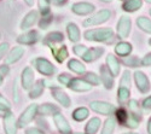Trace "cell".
<instances>
[{"instance_id": "f5cc1de1", "label": "cell", "mask_w": 151, "mask_h": 134, "mask_svg": "<svg viewBox=\"0 0 151 134\" xmlns=\"http://www.w3.org/2000/svg\"><path fill=\"white\" fill-rule=\"evenodd\" d=\"M3 81H4V76L1 75V72H0V85L3 83Z\"/></svg>"}, {"instance_id": "bcb514c9", "label": "cell", "mask_w": 151, "mask_h": 134, "mask_svg": "<svg viewBox=\"0 0 151 134\" xmlns=\"http://www.w3.org/2000/svg\"><path fill=\"white\" fill-rule=\"evenodd\" d=\"M143 106H144L145 110H151V95L145 98V100L143 102Z\"/></svg>"}, {"instance_id": "816d5d0a", "label": "cell", "mask_w": 151, "mask_h": 134, "mask_svg": "<svg viewBox=\"0 0 151 134\" xmlns=\"http://www.w3.org/2000/svg\"><path fill=\"white\" fill-rule=\"evenodd\" d=\"M24 1H26V4L28 6H33L34 5V0H24Z\"/></svg>"}, {"instance_id": "60d3db41", "label": "cell", "mask_w": 151, "mask_h": 134, "mask_svg": "<svg viewBox=\"0 0 151 134\" xmlns=\"http://www.w3.org/2000/svg\"><path fill=\"white\" fill-rule=\"evenodd\" d=\"M86 51H87V47L85 45H76L74 47V53L79 57H82Z\"/></svg>"}, {"instance_id": "f1b7e54d", "label": "cell", "mask_w": 151, "mask_h": 134, "mask_svg": "<svg viewBox=\"0 0 151 134\" xmlns=\"http://www.w3.org/2000/svg\"><path fill=\"white\" fill-rule=\"evenodd\" d=\"M115 125H116V121L114 117H108L106 121L103 125V129H102V133L100 134H112L115 130Z\"/></svg>"}, {"instance_id": "f35d334b", "label": "cell", "mask_w": 151, "mask_h": 134, "mask_svg": "<svg viewBox=\"0 0 151 134\" xmlns=\"http://www.w3.org/2000/svg\"><path fill=\"white\" fill-rule=\"evenodd\" d=\"M123 63L126 65H128L129 68H137V67H139V64H140L139 59H138L137 57H127V58H124Z\"/></svg>"}, {"instance_id": "ba28073f", "label": "cell", "mask_w": 151, "mask_h": 134, "mask_svg": "<svg viewBox=\"0 0 151 134\" xmlns=\"http://www.w3.org/2000/svg\"><path fill=\"white\" fill-rule=\"evenodd\" d=\"M53 121H55L56 127L58 128V130L62 134H70L71 133V128H70V125L68 122V120L62 114H59V113L55 114L53 115Z\"/></svg>"}, {"instance_id": "94428289", "label": "cell", "mask_w": 151, "mask_h": 134, "mask_svg": "<svg viewBox=\"0 0 151 134\" xmlns=\"http://www.w3.org/2000/svg\"><path fill=\"white\" fill-rule=\"evenodd\" d=\"M0 38H1V34H0Z\"/></svg>"}, {"instance_id": "277c9868", "label": "cell", "mask_w": 151, "mask_h": 134, "mask_svg": "<svg viewBox=\"0 0 151 134\" xmlns=\"http://www.w3.org/2000/svg\"><path fill=\"white\" fill-rule=\"evenodd\" d=\"M37 109H39L37 104H30L19 116L17 121V127H26L28 123H30L35 115L37 114Z\"/></svg>"}, {"instance_id": "e0dca14e", "label": "cell", "mask_w": 151, "mask_h": 134, "mask_svg": "<svg viewBox=\"0 0 151 134\" xmlns=\"http://www.w3.org/2000/svg\"><path fill=\"white\" fill-rule=\"evenodd\" d=\"M37 17H39V14H37V11L33 10L30 12H28V14L24 16L22 23H21V29L22 30H26V29H29L30 27H33L34 24L36 23L37 21Z\"/></svg>"}, {"instance_id": "8fae6325", "label": "cell", "mask_w": 151, "mask_h": 134, "mask_svg": "<svg viewBox=\"0 0 151 134\" xmlns=\"http://www.w3.org/2000/svg\"><path fill=\"white\" fill-rule=\"evenodd\" d=\"M40 39V34L36 30H29L27 33H24L22 35H19L17 38V41L22 45H33L36 41H39Z\"/></svg>"}, {"instance_id": "f6af8a7d", "label": "cell", "mask_w": 151, "mask_h": 134, "mask_svg": "<svg viewBox=\"0 0 151 134\" xmlns=\"http://www.w3.org/2000/svg\"><path fill=\"white\" fill-rule=\"evenodd\" d=\"M26 134H45L41 129L36 128V127H32V128H28L26 130Z\"/></svg>"}, {"instance_id": "db71d44e", "label": "cell", "mask_w": 151, "mask_h": 134, "mask_svg": "<svg viewBox=\"0 0 151 134\" xmlns=\"http://www.w3.org/2000/svg\"><path fill=\"white\" fill-rule=\"evenodd\" d=\"M100 1H104V3H110V1H112V0H100Z\"/></svg>"}, {"instance_id": "52a82bcc", "label": "cell", "mask_w": 151, "mask_h": 134, "mask_svg": "<svg viewBox=\"0 0 151 134\" xmlns=\"http://www.w3.org/2000/svg\"><path fill=\"white\" fill-rule=\"evenodd\" d=\"M131 27H132V22L128 16H121L120 21L117 22V34L120 38L124 39L127 38L131 33Z\"/></svg>"}, {"instance_id": "4dcf8cb0", "label": "cell", "mask_w": 151, "mask_h": 134, "mask_svg": "<svg viewBox=\"0 0 151 134\" xmlns=\"http://www.w3.org/2000/svg\"><path fill=\"white\" fill-rule=\"evenodd\" d=\"M73 117H74L75 121H78V122H81V121H83V120H86L87 117H88V109H86V107H83V106L78 107L76 110H74Z\"/></svg>"}, {"instance_id": "74e56055", "label": "cell", "mask_w": 151, "mask_h": 134, "mask_svg": "<svg viewBox=\"0 0 151 134\" xmlns=\"http://www.w3.org/2000/svg\"><path fill=\"white\" fill-rule=\"evenodd\" d=\"M115 111H116V118L119 120V122L122 123V125H126V121H127V118H128V113L126 111L123 107H120Z\"/></svg>"}, {"instance_id": "ab89813d", "label": "cell", "mask_w": 151, "mask_h": 134, "mask_svg": "<svg viewBox=\"0 0 151 134\" xmlns=\"http://www.w3.org/2000/svg\"><path fill=\"white\" fill-rule=\"evenodd\" d=\"M129 71L126 70L123 72V76H122V80H121V86H124V87H128L131 86V79H129Z\"/></svg>"}, {"instance_id": "6da1fadb", "label": "cell", "mask_w": 151, "mask_h": 134, "mask_svg": "<svg viewBox=\"0 0 151 134\" xmlns=\"http://www.w3.org/2000/svg\"><path fill=\"white\" fill-rule=\"evenodd\" d=\"M85 39L94 42H110L114 39V32L110 28H97L85 32Z\"/></svg>"}, {"instance_id": "2e32d148", "label": "cell", "mask_w": 151, "mask_h": 134, "mask_svg": "<svg viewBox=\"0 0 151 134\" xmlns=\"http://www.w3.org/2000/svg\"><path fill=\"white\" fill-rule=\"evenodd\" d=\"M106 68L109 69V71L111 72V75L114 77L120 74V69H121L120 62L114 54H108V57H106Z\"/></svg>"}, {"instance_id": "4316f807", "label": "cell", "mask_w": 151, "mask_h": 134, "mask_svg": "<svg viewBox=\"0 0 151 134\" xmlns=\"http://www.w3.org/2000/svg\"><path fill=\"white\" fill-rule=\"evenodd\" d=\"M100 127V120L98 117H92L88 122H87L85 130L87 134H96Z\"/></svg>"}, {"instance_id": "cb8c5ba5", "label": "cell", "mask_w": 151, "mask_h": 134, "mask_svg": "<svg viewBox=\"0 0 151 134\" xmlns=\"http://www.w3.org/2000/svg\"><path fill=\"white\" fill-rule=\"evenodd\" d=\"M68 68L73 72L78 74V75L86 74V67L80 62V60H78V59H70L69 62H68Z\"/></svg>"}, {"instance_id": "ffe728a7", "label": "cell", "mask_w": 151, "mask_h": 134, "mask_svg": "<svg viewBox=\"0 0 151 134\" xmlns=\"http://www.w3.org/2000/svg\"><path fill=\"white\" fill-rule=\"evenodd\" d=\"M23 54H24V48L21 47V46H16V47H14L9 52V54H7L6 59H5V62H6V64L16 63V62H18V60L21 59V57Z\"/></svg>"}, {"instance_id": "d4e9b609", "label": "cell", "mask_w": 151, "mask_h": 134, "mask_svg": "<svg viewBox=\"0 0 151 134\" xmlns=\"http://www.w3.org/2000/svg\"><path fill=\"white\" fill-rule=\"evenodd\" d=\"M44 88H45V81H37L35 85H33L30 91H29V97L32 99H35V98H39V97L44 92Z\"/></svg>"}, {"instance_id": "e575fe53", "label": "cell", "mask_w": 151, "mask_h": 134, "mask_svg": "<svg viewBox=\"0 0 151 134\" xmlns=\"http://www.w3.org/2000/svg\"><path fill=\"white\" fill-rule=\"evenodd\" d=\"M50 5H51L50 0H39V9H40L42 17L50 16Z\"/></svg>"}, {"instance_id": "d6986e66", "label": "cell", "mask_w": 151, "mask_h": 134, "mask_svg": "<svg viewBox=\"0 0 151 134\" xmlns=\"http://www.w3.org/2000/svg\"><path fill=\"white\" fill-rule=\"evenodd\" d=\"M63 40H64V36H63V34L60 32H52V33H50L45 36L44 44L52 48V47H55L56 44L63 42Z\"/></svg>"}, {"instance_id": "8d00e7d4", "label": "cell", "mask_w": 151, "mask_h": 134, "mask_svg": "<svg viewBox=\"0 0 151 134\" xmlns=\"http://www.w3.org/2000/svg\"><path fill=\"white\" fill-rule=\"evenodd\" d=\"M83 80L88 82L91 86L92 85L93 86H97V85H99V82H100V79H99V76L96 74V72H87Z\"/></svg>"}, {"instance_id": "f907efd6", "label": "cell", "mask_w": 151, "mask_h": 134, "mask_svg": "<svg viewBox=\"0 0 151 134\" xmlns=\"http://www.w3.org/2000/svg\"><path fill=\"white\" fill-rule=\"evenodd\" d=\"M146 129H147V133L151 134V117H150L149 122H147V127H146Z\"/></svg>"}, {"instance_id": "9f6ffc18", "label": "cell", "mask_w": 151, "mask_h": 134, "mask_svg": "<svg viewBox=\"0 0 151 134\" xmlns=\"http://www.w3.org/2000/svg\"><path fill=\"white\" fill-rule=\"evenodd\" d=\"M145 1H147V3H151V0H145Z\"/></svg>"}, {"instance_id": "7c38bea8", "label": "cell", "mask_w": 151, "mask_h": 134, "mask_svg": "<svg viewBox=\"0 0 151 134\" xmlns=\"http://www.w3.org/2000/svg\"><path fill=\"white\" fill-rule=\"evenodd\" d=\"M17 122L10 111L6 113L4 117V129L6 134H17Z\"/></svg>"}, {"instance_id": "7bdbcfd3", "label": "cell", "mask_w": 151, "mask_h": 134, "mask_svg": "<svg viewBox=\"0 0 151 134\" xmlns=\"http://www.w3.org/2000/svg\"><path fill=\"white\" fill-rule=\"evenodd\" d=\"M7 50H9V44L7 42L0 44V59H1L5 56V53L7 52Z\"/></svg>"}, {"instance_id": "5b68a950", "label": "cell", "mask_w": 151, "mask_h": 134, "mask_svg": "<svg viewBox=\"0 0 151 134\" xmlns=\"http://www.w3.org/2000/svg\"><path fill=\"white\" fill-rule=\"evenodd\" d=\"M91 109L97 113V114H102V115H112L115 113V106L110 104V103H106V102H100V100H94L91 103Z\"/></svg>"}, {"instance_id": "30bf717a", "label": "cell", "mask_w": 151, "mask_h": 134, "mask_svg": "<svg viewBox=\"0 0 151 134\" xmlns=\"http://www.w3.org/2000/svg\"><path fill=\"white\" fill-rule=\"evenodd\" d=\"M71 10L74 14H76L79 16H85V15H90L91 12L94 11V5L86 3V1H81V3H75L71 6Z\"/></svg>"}, {"instance_id": "f546056e", "label": "cell", "mask_w": 151, "mask_h": 134, "mask_svg": "<svg viewBox=\"0 0 151 134\" xmlns=\"http://www.w3.org/2000/svg\"><path fill=\"white\" fill-rule=\"evenodd\" d=\"M37 111H40L41 115L44 116H50V115H55L58 113V107L55 106L53 104H44L41 105L39 109H37Z\"/></svg>"}, {"instance_id": "680465c9", "label": "cell", "mask_w": 151, "mask_h": 134, "mask_svg": "<svg viewBox=\"0 0 151 134\" xmlns=\"http://www.w3.org/2000/svg\"><path fill=\"white\" fill-rule=\"evenodd\" d=\"M149 44H150V45H151V40H150V41H149Z\"/></svg>"}, {"instance_id": "681fc988", "label": "cell", "mask_w": 151, "mask_h": 134, "mask_svg": "<svg viewBox=\"0 0 151 134\" xmlns=\"http://www.w3.org/2000/svg\"><path fill=\"white\" fill-rule=\"evenodd\" d=\"M53 5H56V6H62V5H64V4H67V0H50Z\"/></svg>"}, {"instance_id": "ac0fdd59", "label": "cell", "mask_w": 151, "mask_h": 134, "mask_svg": "<svg viewBox=\"0 0 151 134\" xmlns=\"http://www.w3.org/2000/svg\"><path fill=\"white\" fill-rule=\"evenodd\" d=\"M52 95H53V98L62 105V106H64V107H69L70 104H71V100L69 98V95L65 93V92H63L62 90L59 88H53L52 90Z\"/></svg>"}, {"instance_id": "4fadbf2b", "label": "cell", "mask_w": 151, "mask_h": 134, "mask_svg": "<svg viewBox=\"0 0 151 134\" xmlns=\"http://www.w3.org/2000/svg\"><path fill=\"white\" fill-rule=\"evenodd\" d=\"M103 53H104L103 47H91V48H87V51L82 56V59L87 63H91V62L97 60Z\"/></svg>"}, {"instance_id": "1f68e13d", "label": "cell", "mask_w": 151, "mask_h": 134, "mask_svg": "<svg viewBox=\"0 0 151 134\" xmlns=\"http://www.w3.org/2000/svg\"><path fill=\"white\" fill-rule=\"evenodd\" d=\"M129 95H131V91L128 87H124V86H120L119 91H117V99L120 103H124L129 99Z\"/></svg>"}, {"instance_id": "7dc6e473", "label": "cell", "mask_w": 151, "mask_h": 134, "mask_svg": "<svg viewBox=\"0 0 151 134\" xmlns=\"http://www.w3.org/2000/svg\"><path fill=\"white\" fill-rule=\"evenodd\" d=\"M17 86H18V81L15 80V85H14V97H15V102H19V95L17 92Z\"/></svg>"}, {"instance_id": "91938a15", "label": "cell", "mask_w": 151, "mask_h": 134, "mask_svg": "<svg viewBox=\"0 0 151 134\" xmlns=\"http://www.w3.org/2000/svg\"><path fill=\"white\" fill-rule=\"evenodd\" d=\"M150 15H151V9H150Z\"/></svg>"}, {"instance_id": "9a60e30c", "label": "cell", "mask_w": 151, "mask_h": 134, "mask_svg": "<svg viewBox=\"0 0 151 134\" xmlns=\"http://www.w3.org/2000/svg\"><path fill=\"white\" fill-rule=\"evenodd\" d=\"M100 81L103 82L106 90H111L112 86H114V76L111 75V72L109 71L106 65L100 67Z\"/></svg>"}, {"instance_id": "d590c367", "label": "cell", "mask_w": 151, "mask_h": 134, "mask_svg": "<svg viewBox=\"0 0 151 134\" xmlns=\"http://www.w3.org/2000/svg\"><path fill=\"white\" fill-rule=\"evenodd\" d=\"M10 109H11V104L10 102L5 98L4 95L0 94V114H6L10 111Z\"/></svg>"}, {"instance_id": "44dd1931", "label": "cell", "mask_w": 151, "mask_h": 134, "mask_svg": "<svg viewBox=\"0 0 151 134\" xmlns=\"http://www.w3.org/2000/svg\"><path fill=\"white\" fill-rule=\"evenodd\" d=\"M67 33H68V36H69V40L71 42H78L80 40V36H81L80 29L75 23H68Z\"/></svg>"}, {"instance_id": "11a10c76", "label": "cell", "mask_w": 151, "mask_h": 134, "mask_svg": "<svg viewBox=\"0 0 151 134\" xmlns=\"http://www.w3.org/2000/svg\"><path fill=\"white\" fill-rule=\"evenodd\" d=\"M123 134H137V133H134V132H128V133H123Z\"/></svg>"}, {"instance_id": "8992f818", "label": "cell", "mask_w": 151, "mask_h": 134, "mask_svg": "<svg viewBox=\"0 0 151 134\" xmlns=\"http://www.w3.org/2000/svg\"><path fill=\"white\" fill-rule=\"evenodd\" d=\"M134 81L137 85V88L142 93H147L150 91V81L143 71L137 70L134 72Z\"/></svg>"}, {"instance_id": "7402d4cb", "label": "cell", "mask_w": 151, "mask_h": 134, "mask_svg": "<svg viewBox=\"0 0 151 134\" xmlns=\"http://www.w3.org/2000/svg\"><path fill=\"white\" fill-rule=\"evenodd\" d=\"M132 50H133V48H132V45H131L129 42L122 41V42H119V44L116 45V47H115V53H116L117 56H120V57H127V56L131 54Z\"/></svg>"}, {"instance_id": "3957f363", "label": "cell", "mask_w": 151, "mask_h": 134, "mask_svg": "<svg viewBox=\"0 0 151 134\" xmlns=\"http://www.w3.org/2000/svg\"><path fill=\"white\" fill-rule=\"evenodd\" d=\"M110 16H111V12L109 10H100L99 12L94 14L90 18L85 19L83 26L85 27H93V26H98V24H103L110 18Z\"/></svg>"}, {"instance_id": "836d02e7", "label": "cell", "mask_w": 151, "mask_h": 134, "mask_svg": "<svg viewBox=\"0 0 151 134\" xmlns=\"http://www.w3.org/2000/svg\"><path fill=\"white\" fill-rule=\"evenodd\" d=\"M140 120H142L140 117L134 116L132 114H128V118H127V121H126V125L124 126H127L129 128H138V127H139Z\"/></svg>"}, {"instance_id": "b9f144b4", "label": "cell", "mask_w": 151, "mask_h": 134, "mask_svg": "<svg viewBox=\"0 0 151 134\" xmlns=\"http://www.w3.org/2000/svg\"><path fill=\"white\" fill-rule=\"evenodd\" d=\"M71 79H73V77H71L69 74H60V75L58 76V81L63 85V86H68V83L70 82Z\"/></svg>"}, {"instance_id": "603a6c76", "label": "cell", "mask_w": 151, "mask_h": 134, "mask_svg": "<svg viewBox=\"0 0 151 134\" xmlns=\"http://www.w3.org/2000/svg\"><path fill=\"white\" fill-rule=\"evenodd\" d=\"M52 50V53H53V56H55V58H56V60L58 63H63L64 60L67 59V57H68V48H67V46H60V47H52L51 48Z\"/></svg>"}, {"instance_id": "6f0895ef", "label": "cell", "mask_w": 151, "mask_h": 134, "mask_svg": "<svg viewBox=\"0 0 151 134\" xmlns=\"http://www.w3.org/2000/svg\"><path fill=\"white\" fill-rule=\"evenodd\" d=\"M74 134H82V133H74Z\"/></svg>"}, {"instance_id": "c3c4849f", "label": "cell", "mask_w": 151, "mask_h": 134, "mask_svg": "<svg viewBox=\"0 0 151 134\" xmlns=\"http://www.w3.org/2000/svg\"><path fill=\"white\" fill-rule=\"evenodd\" d=\"M0 72H1V75L5 77L9 74V67L7 65H0Z\"/></svg>"}, {"instance_id": "9c48e42d", "label": "cell", "mask_w": 151, "mask_h": 134, "mask_svg": "<svg viewBox=\"0 0 151 134\" xmlns=\"http://www.w3.org/2000/svg\"><path fill=\"white\" fill-rule=\"evenodd\" d=\"M67 87H69L75 92H88L92 88L91 85L83 79H71Z\"/></svg>"}, {"instance_id": "83f0119b", "label": "cell", "mask_w": 151, "mask_h": 134, "mask_svg": "<svg viewBox=\"0 0 151 134\" xmlns=\"http://www.w3.org/2000/svg\"><path fill=\"white\" fill-rule=\"evenodd\" d=\"M137 24L143 32L147 33V34H151V19H149L147 17H138L137 18Z\"/></svg>"}, {"instance_id": "ee69618b", "label": "cell", "mask_w": 151, "mask_h": 134, "mask_svg": "<svg viewBox=\"0 0 151 134\" xmlns=\"http://www.w3.org/2000/svg\"><path fill=\"white\" fill-rule=\"evenodd\" d=\"M140 64H142V65H144V67H149V65H151V52H150V53H147V54L142 59Z\"/></svg>"}, {"instance_id": "484cf974", "label": "cell", "mask_w": 151, "mask_h": 134, "mask_svg": "<svg viewBox=\"0 0 151 134\" xmlns=\"http://www.w3.org/2000/svg\"><path fill=\"white\" fill-rule=\"evenodd\" d=\"M143 6L142 0H126L122 5V9L126 12H135Z\"/></svg>"}, {"instance_id": "d6a6232c", "label": "cell", "mask_w": 151, "mask_h": 134, "mask_svg": "<svg viewBox=\"0 0 151 134\" xmlns=\"http://www.w3.org/2000/svg\"><path fill=\"white\" fill-rule=\"evenodd\" d=\"M128 107H129V114H132L134 116H138V117L142 118V110H140V106H139V104H138L137 100H134V99L129 100Z\"/></svg>"}, {"instance_id": "5bb4252c", "label": "cell", "mask_w": 151, "mask_h": 134, "mask_svg": "<svg viewBox=\"0 0 151 134\" xmlns=\"http://www.w3.org/2000/svg\"><path fill=\"white\" fill-rule=\"evenodd\" d=\"M34 79H35L34 70L30 67H27L22 72V87L24 90H30L33 86Z\"/></svg>"}, {"instance_id": "7a4b0ae2", "label": "cell", "mask_w": 151, "mask_h": 134, "mask_svg": "<svg viewBox=\"0 0 151 134\" xmlns=\"http://www.w3.org/2000/svg\"><path fill=\"white\" fill-rule=\"evenodd\" d=\"M33 65L36 68V70L40 72V74L45 75V76H51L56 72V67L47 60L46 58L39 57V58H35L33 60Z\"/></svg>"}]
</instances>
